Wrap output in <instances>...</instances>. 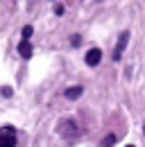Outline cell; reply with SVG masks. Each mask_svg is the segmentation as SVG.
<instances>
[{
	"label": "cell",
	"instance_id": "cell-1",
	"mask_svg": "<svg viewBox=\"0 0 145 147\" xmlns=\"http://www.w3.org/2000/svg\"><path fill=\"white\" fill-rule=\"evenodd\" d=\"M59 134H61L66 140H72V138L79 136V127H77L75 120H61V125H59Z\"/></svg>",
	"mask_w": 145,
	"mask_h": 147
},
{
	"label": "cell",
	"instance_id": "cell-2",
	"mask_svg": "<svg viewBox=\"0 0 145 147\" xmlns=\"http://www.w3.org/2000/svg\"><path fill=\"white\" fill-rule=\"evenodd\" d=\"M18 138H16V129L14 127H2L0 129V147H16Z\"/></svg>",
	"mask_w": 145,
	"mask_h": 147
},
{
	"label": "cell",
	"instance_id": "cell-3",
	"mask_svg": "<svg viewBox=\"0 0 145 147\" xmlns=\"http://www.w3.org/2000/svg\"><path fill=\"white\" fill-rule=\"evenodd\" d=\"M127 43H129V32H120L118 43H116V50H113V61H120L123 59V52H125Z\"/></svg>",
	"mask_w": 145,
	"mask_h": 147
},
{
	"label": "cell",
	"instance_id": "cell-4",
	"mask_svg": "<svg viewBox=\"0 0 145 147\" xmlns=\"http://www.w3.org/2000/svg\"><path fill=\"white\" fill-rule=\"evenodd\" d=\"M84 61H86V66H98V63L102 61V50H98V48L89 50L86 57H84Z\"/></svg>",
	"mask_w": 145,
	"mask_h": 147
},
{
	"label": "cell",
	"instance_id": "cell-5",
	"mask_svg": "<svg viewBox=\"0 0 145 147\" xmlns=\"http://www.w3.org/2000/svg\"><path fill=\"white\" fill-rule=\"evenodd\" d=\"M32 52H34V48H32L30 41H20V43H18V55L23 57V59H30Z\"/></svg>",
	"mask_w": 145,
	"mask_h": 147
},
{
	"label": "cell",
	"instance_id": "cell-6",
	"mask_svg": "<svg viewBox=\"0 0 145 147\" xmlns=\"http://www.w3.org/2000/svg\"><path fill=\"white\" fill-rule=\"evenodd\" d=\"M82 93H84V88H82V86H70V88H66V93H64V95H66L68 100H77Z\"/></svg>",
	"mask_w": 145,
	"mask_h": 147
},
{
	"label": "cell",
	"instance_id": "cell-7",
	"mask_svg": "<svg viewBox=\"0 0 145 147\" xmlns=\"http://www.w3.org/2000/svg\"><path fill=\"white\" fill-rule=\"evenodd\" d=\"M32 34H34V27H32V25H25V27L20 30V36H23V41H30V38H32Z\"/></svg>",
	"mask_w": 145,
	"mask_h": 147
},
{
	"label": "cell",
	"instance_id": "cell-8",
	"mask_svg": "<svg viewBox=\"0 0 145 147\" xmlns=\"http://www.w3.org/2000/svg\"><path fill=\"white\" fill-rule=\"evenodd\" d=\"M113 143H116V136L113 134H109V136L102 138V147H113Z\"/></svg>",
	"mask_w": 145,
	"mask_h": 147
},
{
	"label": "cell",
	"instance_id": "cell-9",
	"mask_svg": "<svg viewBox=\"0 0 145 147\" xmlns=\"http://www.w3.org/2000/svg\"><path fill=\"white\" fill-rule=\"evenodd\" d=\"M64 11H66V7H64L61 2H59V5H54V14H57V16H61Z\"/></svg>",
	"mask_w": 145,
	"mask_h": 147
},
{
	"label": "cell",
	"instance_id": "cell-10",
	"mask_svg": "<svg viewBox=\"0 0 145 147\" xmlns=\"http://www.w3.org/2000/svg\"><path fill=\"white\" fill-rule=\"evenodd\" d=\"M70 43H72V45H79V43H82V36H77V34H75V36L70 38Z\"/></svg>",
	"mask_w": 145,
	"mask_h": 147
},
{
	"label": "cell",
	"instance_id": "cell-11",
	"mask_svg": "<svg viewBox=\"0 0 145 147\" xmlns=\"http://www.w3.org/2000/svg\"><path fill=\"white\" fill-rule=\"evenodd\" d=\"M2 95L5 97H12V88H2Z\"/></svg>",
	"mask_w": 145,
	"mask_h": 147
},
{
	"label": "cell",
	"instance_id": "cell-12",
	"mask_svg": "<svg viewBox=\"0 0 145 147\" xmlns=\"http://www.w3.org/2000/svg\"><path fill=\"white\" fill-rule=\"evenodd\" d=\"M127 147H134V145H127Z\"/></svg>",
	"mask_w": 145,
	"mask_h": 147
}]
</instances>
